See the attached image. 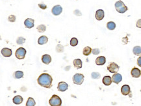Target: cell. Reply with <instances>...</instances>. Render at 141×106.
Returning <instances> with one entry per match:
<instances>
[{
    "mask_svg": "<svg viewBox=\"0 0 141 106\" xmlns=\"http://www.w3.org/2000/svg\"><path fill=\"white\" fill-rule=\"evenodd\" d=\"M52 77L47 73H43L40 74L37 79L38 85L47 89H50L52 87Z\"/></svg>",
    "mask_w": 141,
    "mask_h": 106,
    "instance_id": "cell-1",
    "label": "cell"
},
{
    "mask_svg": "<svg viewBox=\"0 0 141 106\" xmlns=\"http://www.w3.org/2000/svg\"><path fill=\"white\" fill-rule=\"evenodd\" d=\"M114 7H115L116 10H117V12H118L119 13H126L127 10H128V8L127 7H126L124 4V3L122 1H118L115 3L114 4Z\"/></svg>",
    "mask_w": 141,
    "mask_h": 106,
    "instance_id": "cell-2",
    "label": "cell"
},
{
    "mask_svg": "<svg viewBox=\"0 0 141 106\" xmlns=\"http://www.w3.org/2000/svg\"><path fill=\"white\" fill-rule=\"evenodd\" d=\"M49 103L51 106H61L62 104V100L59 96L54 94L49 99Z\"/></svg>",
    "mask_w": 141,
    "mask_h": 106,
    "instance_id": "cell-3",
    "label": "cell"
},
{
    "mask_svg": "<svg viewBox=\"0 0 141 106\" xmlns=\"http://www.w3.org/2000/svg\"><path fill=\"white\" fill-rule=\"evenodd\" d=\"M26 53H27V51L25 48H19L18 50H16L15 53L16 57L18 59H24L26 57Z\"/></svg>",
    "mask_w": 141,
    "mask_h": 106,
    "instance_id": "cell-4",
    "label": "cell"
},
{
    "mask_svg": "<svg viewBox=\"0 0 141 106\" xmlns=\"http://www.w3.org/2000/svg\"><path fill=\"white\" fill-rule=\"evenodd\" d=\"M84 81V76L82 74H75L73 76V82L75 85H80Z\"/></svg>",
    "mask_w": 141,
    "mask_h": 106,
    "instance_id": "cell-5",
    "label": "cell"
},
{
    "mask_svg": "<svg viewBox=\"0 0 141 106\" xmlns=\"http://www.w3.org/2000/svg\"><path fill=\"white\" fill-rule=\"evenodd\" d=\"M118 65L114 62H111L109 63V65L107 66V70L111 72V73H116L119 70Z\"/></svg>",
    "mask_w": 141,
    "mask_h": 106,
    "instance_id": "cell-6",
    "label": "cell"
},
{
    "mask_svg": "<svg viewBox=\"0 0 141 106\" xmlns=\"http://www.w3.org/2000/svg\"><path fill=\"white\" fill-rule=\"evenodd\" d=\"M62 8L60 5H57L54 6L51 9V13L53 15L55 16H59L62 13Z\"/></svg>",
    "mask_w": 141,
    "mask_h": 106,
    "instance_id": "cell-7",
    "label": "cell"
},
{
    "mask_svg": "<svg viewBox=\"0 0 141 106\" xmlns=\"http://www.w3.org/2000/svg\"><path fill=\"white\" fill-rule=\"evenodd\" d=\"M111 79L112 82L116 84H119L121 82V81L122 80V76L121 74L116 72V73H114V74H113Z\"/></svg>",
    "mask_w": 141,
    "mask_h": 106,
    "instance_id": "cell-8",
    "label": "cell"
},
{
    "mask_svg": "<svg viewBox=\"0 0 141 106\" xmlns=\"http://www.w3.org/2000/svg\"><path fill=\"white\" fill-rule=\"evenodd\" d=\"M68 88V85L64 81H61L58 83L57 89L59 91L61 92H64Z\"/></svg>",
    "mask_w": 141,
    "mask_h": 106,
    "instance_id": "cell-9",
    "label": "cell"
},
{
    "mask_svg": "<svg viewBox=\"0 0 141 106\" xmlns=\"http://www.w3.org/2000/svg\"><path fill=\"white\" fill-rule=\"evenodd\" d=\"M24 25L28 29L32 28L35 26V20L32 18H27L24 22Z\"/></svg>",
    "mask_w": 141,
    "mask_h": 106,
    "instance_id": "cell-10",
    "label": "cell"
},
{
    "mask_svg": "<svg viewBox=\"0 0 141 106\" xmlns=\"http://www.w3.org/2000/svg\"><path fill=\"white\" fill-rule=\"evenodd\" d=\"M121 92L122 94V95H124V96H127V95H129L130 92H131L130 87L127 85H123L121 88Z\"/></svg>",
    "mask_w": 141,
    "mask_h": 106,
    "instance_id": "cell-11",
    "label": "cell"
},
{
    "mask_svg": "<svg viewBox=\"0 0 141 106\" xmlns=\"http://www.w3.org/2000/svg\"><path fill=\"white\" fill-rule=\"evenodd\" d=\"M2 54L3 57H9L13 54V51H12L11 49H10V48H4L2 50Z\"/></svg>",
    "mask_w": 141,
    "mask_h": 106,
    "instance_id": "cell-12",
    "label": "cell"
},
{
    "mask_svg": "<svg viewBox=\"0 0 141 106\" xmlns=\"http://www.w3.org/2000/svg\"><path fill=\"white\" fill-rule=\"evenodd\" d=\"M131 76H132L133 78H139V77L140 76V74H141L140 70L138 69V68L134 67V68L131 70Z\"/></svg>",
    "mask_w": 141,
    "mask_h": 106,
    "instance_id": "cell-13",
    "label": "cell"
},
{
    "mask_svg": "<svg viewBox=\"0 0 141 106\" xmlns=\"http://www.w3.org/2000/svg\"><path fill=\"white\" fill-rule=\"evenodd\" d=\"M105 13L104 11L102 9H99L96 12V14H95V17H96V20H98V21H100V20H103V18H104Z\"/></svg>",
    "mask_w": 141,
    "mask_h": 106,
    "instance_id": "cell-14",
    "label": "cell"
},
{
    "mask_svg": "<svg viewBox=\"0 0 141 106\" xmlns=\"http://www.w3.org/2000/svg\"><path fill=\"white\" fill-rule=\"evenodd\" d=\"M42 61L43 63L46 64V65H49L51 62V56L49 55H48V54H45V55H42Z\"/></svg>",
    "mask_w": 141,
    "mask_h": 106,
    "instance_id": "cell-15",
    "label": "cell"
},
{
    "mask_svg": "<svg viewBox=\"0 0 141 106\" xmlns=\"http://www.w3.org/2000/svg\"><path fill=\"white\" fill-rule=\"evenodd\" d=\"M105 62H106V59L105 57L103 56L98 57L96 59V64L97 65H98V66L105 65Z\"/></svg>",
    "mask_w": 141,
    "mask_h": 106,
    "instance_id": "cell-16",
    "label": "cell"
},
{
    "mask_svg": "<svg viewBox=\"0 0 141 106\" xmlns=\"http://www.w3.org/2000/svg\"><path fill=\"white\" fill-rule=\"evenodd\" d=\"M73 66L77 69H80V68H82V61L79 59H75V60H73Z\"/></svg>",
    "mask_w": 141,
    "mask_h": 106,
    "instance_id": "cell-17",
    "label": "cell"
},
{
    "mask_svg": "<svg viewBox=\"0 0 141 106\" xmlns=\"http://www.w3.org/2000/svg\"><path fill=\"white\" fill-rule=\"evenodd\" d=\"M103 83L106 86H109V85H111L112 83V79L111 77L109 76H105L104 78H103Z\"/></svg>",
    "mask_w": 141,
    "mask_h": 106,
    "instance_id": "cell-18",
    "label": "cell"
},
{
    "mask_svg": "<svg viewBox=\"0 0 141 106\" xmlns=\"http://www.w3.org/2000/svg\"><path fill=\"white\" fill-rule=\"evenodd\" d=\"M13 102L14 104L19 105L23 102V98L21 96H16L13 98Z\"/></svg>",
    "mask_w": 141,
    "mask_h": 106,
    "instance_id": "cell-19",
    "label": "cell"
},
{
    "mask_svg": "<svg viewBox=\"0 0 141 106\" xmlns=\"http://www.w3.org/2000/svg\"><path fill=\"white\" fill-rule=\"evenodd\" d=\"M48 38L46 36H41L38 40V43L40 45H43V44H45L48 43Z\"/></svg>",
    "mask_w": 141,
    "mask_h": 106,
    "instance_id": "cell-20",
    "label": "cell"
},
{
    "mask_svg": "<svg viewBox=\"0 0 141 106\" xmlns=\"http://www.w3.org/2000/svg\"><path fill=\"white\" fill-rule=\"evenodd\" d=\"M133 54L135 55H137V56L138 55V56H140V55H141L140 46H135L134 48H133Z\"/></svg>",
    "mask_w": 141,
    "mask_h": 106,
    "instance_id": "cell-21",
    "label": "cell"
},
{
    "mask_svg": "<svg viewBox=\"0 0 141 106\" xmlns=\"http://www.w3.org/2000/svg\"><path fill=\"white\" fill-rule=\"evenodd\" d=\"M92 52V49L89 46H86L83 48V54L85 56H88V55H90Z\"/></svg>",
    "mask_w": 141,
    "mask_h": 106,
    "instance_id": "cell-22",
    "label": "cell"
},
{
    "mask_svg": "<svg viewBox=\"0 0 141 106\" xmlns=\"http://www.w3.org/2000/svg\"><path fill=\"white\" fill-rule=\"evenodd\" d=\"M35 104H36L35 101V100L31 97L29 98L27 102H26V106H35Z\"/></svg>",
    "mask_w": 141,
    "mask_h": 106,
    "instance_id": "cell-23",
    "label": "cell"
},
{
    "mask_svg": "<svg viewBox=\"0 0 141 106\" xmlns=\"http://www.w3.org/2000/svg\"><path fill=\"white\" fill-rule=\"evenodd\" d=\"M14 76L16 79H20L24 77V72L22 71H16L14 72Z\"/></svg>",
    "mask_w": 141,
    "mask_h": 106,
    "instance_id": "cell-24",
    "label": "cell"
},
{
    "mask_svg": "<svg viewBox=\"0 0 141 106\" xmlns=\"http://www.w3.org/2000/svg\"><path fill=\"white\" fill-rule=\"evenodd\" d=\"M107 27L109 30H114L116 28V24L113 22H109L107 24Z\"/></svg>",
    "mask_w": 141,
    "mask_h": 106,
    "instance_id": "cell-25",
    "label": "cell"
},
{
    "mask_svg": "<svg viewBox=\"0 0 141 106\" xmlns=\"http://www.w3.org/2000/svg\"><path fill=\"white\" fill-rule=\"evenodd\" d=\"M37 31L39 33H43L44 31H46V27L45 25H43V24H41L40 26H38V27H37Z\"/></svg>",
    "mask_w": 141,
    "mask_h": 106,
    "instance_id": "cell-26",
    "label": "cell"
},
{
    "mask_svg": "<svg viewBox=\"0 0 141 106\" xmlns=\"http://www.w3.org/2000/svg\"><path fill=\"white\" fill-rule=\"evenodd\" d=\"M70 45L72 46H76L78 44V40L76 38H75V37H73V38H72V39L70 40Z\"/></svg>",
    "mask_w": 141,
    "mask_h": 106,
    "instance_id": "cell-27",
    "label": "cell"
},
{
    "mask_svg": "<svg viewBox=\"0 0 141 106\" xmlns=\"http://www.w3.org/2000/svg\"><path fill=\"white\" fill-rule=\"evenodd\" d=\"M25 42H26V38L21 37H18L17 40H16V43H17L18 44H19V45H21V44H24Z\"/></svg>",
    "mask_w": 141,
    "mask_h": 106,
    "instance_id": "cell-28",
    "label": "cell"
},
{
    "mask_svg": "<svg viewBox=\"0 0 141 106\" xmlns=\"http://www.w3.org/2000/svg\"><path fill=\"white\" fill-rule=\"evenodd\" d=\"M91 76H92V79H99L100 78V74L99 72H92V74H91Z\"/></svg>",
    "mask_w": 141,
    "mask_h": 106,
    "instance_id": "cell-29",
    "label": "cell"
},
{
    "mask_svg": "<svg viewBox=\"0 0 141 106\" xmlns=\"http://www.w3.org/2000/svg\"><path fill=\"white\" fill-rule=\"evenodd\" d=\"M56 51H57V52H59V53L63 52V51H64L63 46H62L61 44H58V45L57 46Z\"/></svg>",
    "mask_w": 141,
    "mask_h": 106,
    "instance_id": "cell-30",
    "label": "cell"
},
{
    "mask_svg": "<svg viewBox=\"0 0 141 106\" xmlns=\"http://www.w3.org/2000/svg\"><path fill=\"white\" fill-rule=\"evenodd\" d=\"M8 20L10 22H14L16 21V16L14 15H10L8 18Z\"/></svg>",
    "mask_w": 141,
    "mask_h": 106,
    "instance_id": "cell-31",
    "label": "cell"
},
{
    "mask_svg": "<svg viewBox=\"0 0 141 106\" xmlns=\"http://www.w3.org/2000/svg\"><path fill=\"white\" fill-rule=\"evenodd\" d=\"M92 52L94 55H98L100 53V50L99 48H94V49L92 50Z\"/></svg>",
    "mask_w": 141,
    "mask_h": 106,
    "instance_id": "cell-32",
    "label": "cell"
},
{
    "mask_svg": "<svg viewBox=\"0 0 141 106\" xmlns=\"http://www.w3.org/2000/svg\"><path fill=\"white\" fill-rule=\"evenodd\" d=\"M38 7H39L41 9H42V10H45V9H47V5L46 4H44V3H39V4H38Z\"/></svg>",
    "mask_w": 141,
    "mask_h": 106,
    "instance_id": "cell-33",
    "label": "cell"
},
{
    "mask_svg": "<svg viewBox=\"0 0 141 106\" xmlns=\"http://www.w3.org/2000/svg\"><path fill=\"white\" fill-rule=\"evenodd\" d=\"M73 13H74V14H75V15L78 16H81L82 15L81 13V12L79 11V10H78V9H77V10H74Z\"/></svg>",
    "mask_w": 141,
    "mask_h": 106,
    "instance_id": "cell-34",
    "label": "cell"
},
{
    "mask_svg": "<svg viewBox=\"0 0 141 106\" xmlns=\"http://www.w3.org/2000/svg\"><path fill=\"white\" fill-rule=\"evenodd\" d=\"M140 61H141V57H138V60H137V64H138L139 67H141Z\"/></svg>",
    "mask_w": 141,
    "mask_h": 106,
    "instance_id": "cell-35",
    "label": "cell"
},
{
    "mask_svg": "<svg viewBox=\"0 0 141 106\" xmlns=\"http://www.w3.org/2000/svg\"><path fill=\"white\" fill-rule=\"evenodd\" d=\"M2 39V38H1V36H0V40Z\"/></svg>",
    "mask_w": 141,
    "mask_h": 106,
    "instance_id": "cell-36",
    "label": "cell"
}]
</instances>
